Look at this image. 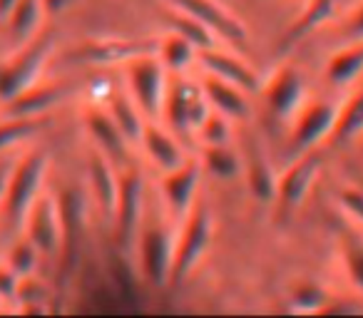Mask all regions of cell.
<instances>
[{
  "instance_id": "obj_18",
  "label": "cell",
  "mask_w": 363,
  "mask_h": 318,
  "mask_svg": "<svg viewBox=\"0 0 363 318\" xmlns=\"http://www.w3.org/2000/svg\"><path fill=\"white\" fill-rule=\"evenodd\" d=\"M202 90L207 95L212 110L227 115L229 120H247L252 115V102H249V92L242 90L234 82L224 80L217 75H204Z\"/></svg>"
},
{
  "instance_id": "obj_32",
  "label": "cell",
  "mask_w": 363,
  "mask_h": 318,
  "mask_svg": "<svg viewBox=\"0 0 363 318\" xmlns=\"http://www.w3.org/2000/svg\"><path fill=\"white\" fill-rule=\"evenodd\" d=\"M40 256H43L40 249H38L28 237H21L11 246V251H8V261L6 263L23 278V276H30V273L35 271L38 259H40Z\"/></svg>"
},
{
  "instance_id": "obj_9",
  "label": "cell",
  "mask_w": 363,
  "mask_h": 318,
  "mask_svg": "<svg viewBox=\"0 0 363 318\" xmlns=\"http://www.w3.org/2000/svg\"><path fill=\"white\" fill-rule=\"evenodd\" d=\"M336 110L338 105L328 100H306L298 107V112L294 115L291 137H289V147H291L294 157L316 149L321 142H328Z\"/></svg>"
},
{
  "instance_id": "obj_30",
  "label": "cell",
  "mask_w": 363,
  "mask_h": 318,
  "mask_svg": "<svg viewBox=\"0 0 363 318\" xmlns=\"http://www.w3.org/2000/svg\"><path fill=\"white\" fill-rule=\"evenodd\" d=\"M45 127V117H8L0 122V152L21 144L23 140H30Z\"/></svg>"
},
{
  "instance_id": "obj_23",
  "label": "cell",
  "mask_w": 363,
  "mask_h": 318,
  "mask_svg": "<svg viewBox=\"0 0 363 318\" xmlns=\"http://www.w3.org/2000/svg\"><path fill=\"white\" fill-rule=\"evenodd\" d=\"M363 75V40H351L326 62V80L333 87H348Z\"/></svg>"
},
{
  "instance_id": "obj_37",
  "label": "cell",
  "mask_w": 363,
  "mask_h": 318,
  "mask_svg": "<svg viewBox=\"0 0 363 318\" xmlns=\"http://www.w3.org/2000/svg\"><path fill=\"white\" fill-rule=\"evenodd\" d=\"M346 33L351 35V40H363V3L351 13V16H348Z\"/></svg>"
},
{
  "instance_id": "obj_15",
  "label": "cell",
  "mask_w": 363,
  "mask_h": 318,
  "mask_svg": "<svg viewBox=\"0 0 363 318\" xmlns=\"http://www.w3.org/2000/svg\"><path fill=\"white\" fill-rule=\"evenodd\" d=\"M85 130L90 135L95 149H100L112 162H127L130 159V142L122 135V130L115 125L110 112L105 107L90 105L85 110Z\"/></svg>"
},
{
  "instance_id": "obj_31",
  "label": "cell",
  "mask_w": 363,
  "mask_h": 318,
  "mask_svg": "<svg viewBox=\"0 0 363 318\" xmlns=\"http://www.w3.org/2000/svg\"><path fill=\"white\" fill-rule=\"evenodd\" d=\"M232 120L217 110H209L204 122L197 127L194 137L202 142V147H217V144H232Z\"/></svg>"
},
{
  "instance_id": "obj_5",
  "label": "cell",
  "mask_w": 363,
  "mask_h": 318,
  "mask_svg": "<svg viewBox=\"0 0 363 318\" xmlns=\"http://www.w3.org/2000/svg\"><path fill=\"white\" fill-rule=\"evenodd\" d=\"M52 52V38H38L28 42L18 55H13L8 62H0V102L6 105L16 95L26 92L28 87L38 85L40 75L45 70V62Z\"/></svg>"
},
{
  "instance_id": "obj_26",
  "label": "cell",
  "mask_w": 363,
  "mask_h": 318,
  "mask_svg": "<svg viewBox=\"0 0 363 318\" xmlns=\"http://www.w3.org/2000/svg\"><path fill=\"white\" fill-rule=\"evenodd\" d=\"M162 13H164V21H167V25H169V30L182 38H187L197 50H207V47L217 45V35L194 16L179 11V8H174V6H167V3Z\"/></svg>"
},
{
  "instance_id": "obj_11",
  "label": "cell",
  "mask_w": 363,
  "mask_h": 318,
  "mask_svg": "<svg viewBox=\"0 0 363 318\" xmlns=\"http://www.w3.org/2000/svg\"><path fill=\"white\" fill-rule=\"evenodd\" d=\"M202 162L199 159H184L179 167L167 169L160 177V192L164 204L169 207V212L174 217L184 219L189 214V209L194 207L197 199L199 184H202Z\"/></svg>"
},
{
  "instance_id": "obj_19",
  "label": "cell",
  "mask_w": 363,
  "mask_h": 318,
  "mask_svg": "<svg viewBox=\"0 0 363 318\" xmlns=\"http://www.w3.org/2000/svg\"><path fill=\"white\" fill-rule=\"evenodd\" d=\"M140 144L145 147V154L150 157V162L155 164L160 172L179 167V164L187 159V154H184L179 142H177L167 130H162V127L157 125V120L145 122Z\"/></svg>"
},
{
  "instance_id": "obj_33",
  "label": "cell",
  "mask_w": 363,
  "mask_h": 318,
  "mask_svg": "<svg viewBox=\"0 0 363 318\" xmlns=\"http://www.w3.org/2000/svg\"><path fill=\"white\" fill-rule=\"evenodd\" d=\"M291 303L296 306V311H321L323 303L328 301V293L323 286H318L316 281H296L291 286V293H289Z\"/></svg>"
},
{
  "instance_id": "obj_21",
  "label": "cell",
  "mask_w": 363,
  "mask_h": 318,
  "mask_svg": "<svg viewBox=\"0 0 363 318\" xmlns=\"http://www.w3.org/2000/svg\"><path fill=\"white\" fill-rule=\"evenodd\" d=\"M65 97V87L60 85H33L26 92L16 95L13 100L6 102V110L13 117H45V112L50 107H55L57 102Z\"/></svg>"
},
{
  "instance_id": "obj_34",
  "label": "cell",
  "mask_w": 363,
  "mask_h": 318,
  "mask_svg": "<svg viewBox=\"0 0 363 318\" xmlns=\"http://www.w3.org/2000/svg\"><path fill=\"white\" fill-rule=\"evenodd\" d=\"M341 256L346 273L351 278V283L363 293V244L356 242L353 237H343L341 242Z\"/></svg>"
},
{
  "instance_id": "obj_10",
  "label": "cell",
  "mask_w": 363,
  "mask_h": 318,
  "mask_svg": "<svg viewBox=\"0 0 363 318\" xmlns=\"http://www.w3.org/2000/svg\"><path fill=\"white\" fill-rule=\"evenodd\" d=\"M26 237L40 249L43 256H57L62 249V212L52 194L43 192L26 214Z\"/></svg>"
},
{
  "instance_id": "obj_25",
  "label": "cell",
  "mask_w": 363,
  "mask_h": 318,
  "mask_svg": "<svg viewBox=\"0 0 363 318\" xmlns=\"http://www.w3.org/2000/svg\"><path fill=\"white\" fill-rule=\"evenodd\" d=\"M333 13H336V0H308L306 6H303V11L294 18V23L286 28V33H284L281 47H291V45H296L298 40H303L306 35H311V33L318 30Z\"/></svg>"
},
{
  "instance_id": "obj_12",
  "label": "cell",
  "mask_w": 363,
  "mask_h": 318,
  "mask_svg": "<svg viewBox=\"0 0 363 318\" xmlns=\"http://www.w3.org/2000/svg\"><path fill=\"white\" fill-rule=\"evenodd\" d=\"M267 107L281 120H294L298 107L306 102V82L294 65H281L272 72L267 85L262 87Z\"/></svg>"
},
{
  "instance_id": "obj_24",
  "label": "cell",
  "mask_w": 363,
  "mask_h": 318,
  "mask_svg": "<svg viewBox=\"0 0 363 318\" xmlns=\"http://www.w3.org/2000/svg\"><path fill=\"white\" fill-rule=\"evenodd\" d=\"M358 135H363V85L356 87L343 105H338L328 142L331 144H346V142L356 140Z\"/></svg>"
},
{
  "instance_id": "obj_22",
  "label": "cell",
  "mask_w": 363,
  "mask_h": 318,
  "mask_svg": "<svg viewBox=\"0 0 363 318\" xmlns=\"http://www.w3.org/2000/svg\"><path fill=\"white\" fill-rule=\"evenodd\" d=\"M105 110L110 112V117L115 120V125L122 130V135L127 137L130 144L140 142L142 137V130H145V122L147 117L142 115L140 105L135 102V97L130 92H122V90H112L107 95V102H105Z\"/></svg>"
},
{
  "instance_id": "obj_7",
  "label": "cell",
  "mask_w": 363,
  "mask_h": 318,
  "mask_svg": "<svg viewBox=\"0 0 363 318\" xmlns=\"http://www.w3.org/2000/svg\"><path fill=\"white\" fill-rule=\"evenodd\" d=\"M142 217H145V182L135 167L120 169V187H117V202L112 212V227L120 246L130 249L140 232Z\"/></svg>"
},
{
  "instance_id": "obj_16",
  "label": "cell",
  "mask_w": 363,
  "mask_h": 318,
  "mask_svg": "<svg viewBox=\"0 0 363 318\" xmlns=\"http://www.w3.org/2000/svg\"><path fill=\"white\" fill-rule=\"evenodd\" d=\"M87 179H90V194L95 207L100 209V214L112 222V212H115L117 202V187H120V169L112 162L110 157H105L100 149H95L90 154L87 162Z\"/></svg>"
},
{
  "instance_id": "obj_38",
  "label": "cell",
  "mask_w": 363,
  "mask_h": 318,
  "mask_svg": "<svg viewBox=\"0 0 363 318\" xmlns=\"http://www.w3.org/2000/svg\"><path fill=\"white\" fill-rule=\"evenodd\" d=\"M11 167H13V164H0V207H3V197H6V187H8V177H11Z\"/></svg>"
},
{
  "instance_id": "obj_13",
  "label": "cell",
  "mask_w": 363,
  "mask_h": 318,
  "mask_svg": "<svg viewBox=\"0 0 363 318\" xmlns=\"http://www.w3.org/2000/svg\"><path fill=\"white\" fill-rule=\"evenodd\" d=\"M164 3L202 21L222 40L232 42V45H247L249 33L244 28V23L234 13H229L224 6H219L217 0H164Z\"/></svg>"
},
{
  "instance_id": "obj_14",
  "label": "cell",
  "mask_w": 363,
  "mask_h": 318,
  "mask_svg": "<svg viewBox=\"0 0 363 318\" xmlns=\"http://www.w3.org/2000/svg\"><path fill=\"white\" fill-rule=\"evenodd\" d=\"M197 57L207 75L224 77V80L234 82V85H239L242 90H247L249 95L262 90V77H259V72L254 70L244 57L234 55V52H229V50H222L219 45L199 50Z\"/></svg>"
},
{
  "instance_id": "obj_6",
  "label": "cell",
  "mask_w": 363,
  "mask_h": 318,
  "mask_svg": "<svg viewBox=\"0 0 363 318\" xmlns=\"http://www.w3.org/2000/svg\"><path fill=\"white\" fill-rule=\"evenodd\" d=\"M209 110H212V105H209L207 95H204L202 82H192V80H187V77L169 80L162 117H164L177 132L194 135L197 127L204 122V117L209 115Z\"/></svg>"
},
{
  "instance_id": "obj_17",
  "label": "cell",
  "mask_w": 363,
  "mask_h": 318,
  "mask_svg": "<svg viewBox=\"0 0 363 318\" xmlns=\"http://www.w3.org/2000/svg\"><path fill=\"white\" fill-rule=\"evenodd\" d=\"M242 172H244V177H247L249 192H252V197L257 199V202H264V204L274 202V197H277L279 174L274 172L267 152L254 142V137L247 142V147H244Z\"/></svg>"
},
{
  "instance_id": "obj_27",
  "label": "cell",
  "mask_w": 363,
  "mask_h": 318,
  "mask_svg": "<svg viewBox=\"0 0 363 318\" xmlns=\"http://www.w3.org/2000/svg\"><path fill=\"white\" fill-rule=\"evenodd\" d=\"M43 16H45V3L43 0H18L6 18L8 30L18 40H30L38 33V28H40Z\"/></svg>"
},
{
  "instance_id": "obj_8",
  "label": "cell",
  "mask_w": 363,
  "mask_h": 318,
  "mask_svg": "<svg viewBox=\"0 0 363 318\" xmlns=\"http://www.w3.org/2000/svg\"><path fill=\"white\" fill-rule=\"evenodd\" d=\"M318 172H321V159H318V154L313 149L294 157V162L279 174V182H277V197H274V202L279 207V214L289 217L296 209H301V204L311 194Z\"/></svg>"
},
{
  "instance_id": "obj_36",
  "label": "cell",
  "mask_w": 363,
  "mask_h": 318,
  "mask_svg": "<svg viewBox=\"0 0 363 318\" xmlns=\"http://www.w3.org/2000/svg\"><path fill=\"white\" fill-rule=\"evenodd\" d=\"M18 286H21V276L8 263L0 266V298H16Z\"/></svg>"
},
{
  "instance_id": "obj_4",
  "label": "cell",
  "mask_w": 363,
  "mask_h": 318,
  "mask_svg": "<svg viewBox=\"0 0 363 318\" xmlns=\"http://www.w3.org/2000/svg\"><path fill=\"white\" fill-rule=\"evenodd\" d=\"M122 70L127 77V92L135 97L142 115L147 120H160L169 87V70L162 65L157 52L132 57L122 65Z\"/></svg>"
},
{
  "instance_id": "obj_20",
  "label": "cell",
  "mask_w": 363,
  "mask_h": 318,
  "mask_svg": "<svg viewBox=\"0 0 363 318\" xmlns=\"http://www.w3.org/2000/svg\"><path fill=\"white\" fill-rule=\"evenodd\" d=\"M145 52H157V40L147 38V40H92L80 50V57L95 65H112V62H122Z\"/></svg>"
},
{
  "instance_id": "obj_35",
  "label": "cell",
  "mask_w": 363,
  "mask_h": 318,
  "mask_svg": "<svg viewBox=\"0 0 363 318\" xmlns=\"http://www.w3.org/2000/svg\"><path fill=\"white\" fill-rule=\"evenodd\" d=\"M338 202H341L343 212L353 217L356 222L363 224V189L361 187H343L338 192Z\"/></svg>"
},
{
  "instance_id": "obj_3",
  "label": "cell",
  "mask_w": 363,
  "mask_h": 318,
  "mask_svg": "<svg viewBox=\"0 0 363 318\" xmlns=\"http://www.w3.org/2000/svg\"><path fill=\"white\" fill-rule=\"evenodd\" d=\"M214 239V219L207 207L194 204L189 214L184 217V227L179 229L174 239V261H172V286H179L187 281L189 273L197 271L202 259L207 256Z\"/></svg>"
},
{
  "instance_id": "obj_1",
  "label": "cell",
  "mask_w": 363,
  "mask_h": 318,
  "mask_svg": "<svg viewBox=\"0 0 363 318\" xmlns=\"http://www.w3.org/2000/svg\"><path fill=\"white\" fill-rule=\"evenodd\" d=\"M45 177H48V152L45 149L28 152L23 159H18V162L13 164L11 177H8L6 197H3V207H0L8 227L23 229L28 209H30L33 202L43 194Z\"/></svg>"
},
{
  "instance_id": "obj_29",
  "label": "cell",
  "mask_w": 363,
  "mask_h": 318,
  "mask_svg": "<svg viewBox=\"0 0 363 318\" xmlns=\"http://www.w3.org/2000/svg\"><path fill=\"white\" fill-rule=\"evenodd\" d=\"M202 169L217 179H237L242 174V159L232 144L202 147Z\"/></svg>"
},
{
  "instance_id": "obj_28",
  "label": "cell",
  "mask_w": 363,
  "mask_h": 318,
  "mask_svg": "<svg viewBox=\"0 0 363 318\" xmlns=\"http://www.w3.org/2000/svg\"><path fill=\"white\" fill-rule=\"evenodd\" d=\"M197 55H199V50L187 40V38L177 35V33H172V30H169V35L157 40V57H160L162 65H164L169 72L187 70Z\"/></svg>"
},
{
  "instance_id": "obj_39",
  "label": "cell",
  "mask_w": 363,
  "mask_h": 318,
  "mask_svg": "<svg viewBox=\"0 0 363 318\" xmlns=\"http://www.w3.org/2000/svg\"><path fill=\"white\" fill-rule=\"evenodd\" d=\"M18 0H0V23H6L8 13L13 11V6H16Z\"/></svg>"
},
{
  "instance_id": "obj_2",
  "label": "cell",
  "mask_w": 363,
  "mask_h": 318,
  "mask_svg": "<svg viewBox=\"0 0 363 318\" xmlns=\"http://www.w3.org/2000/svg\"><path fill=\"white\" fill-rule=\"evenodd\" d=\"M174 239L177 234H172L162 224V219H150L145 212L132 249L137 254L140 278H145L150 286H167L169 283L172 261H174Z\"/></svg>"
}]
</instances>
